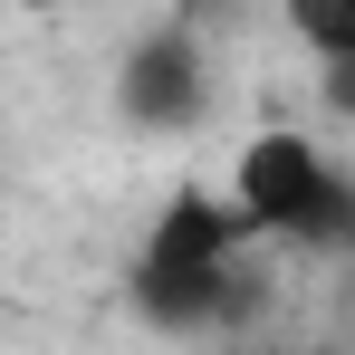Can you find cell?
<instances>
[{
    "label": "cell",
    "instance_id": "cell-1",
    "mask_svg": "<svg viewBox=\"0 0 355 355\" xmlns=\"http://www.w3.org/2000/svg\"><path fill=\"white\" fill-rule=\"evenodd\" d=\"M240 211L221 192H202V182H182L173 202H164V221L144 231L135 250V317L144 327H164V336H202V327H221L240 307Z\"/></svg>",
    "mask_w": 355,
    "mask_h": 355
},
{
    "label": "cell",
    "instance_id": "cell-2",
    "mask_svg": "<svg viewBox=\"0 0 355 355\" xmlns=\"http://www.w3.org/2000/svg\"><path fill=\"white\" fill-rule=\"evenodd\" d=\"M221 202L240 211L250 240H346V173H336L327 144L297 135V125H269V135L240 144Z\"/></svg>",
    "mask_w": 355,
    "mask_h": 355
},
{
    "label": "cell",
    "instance_id": "cell-3",
    "mask_svg": "<svg viewBox=\"0 0 355 355\" xmlns=\"http://www.w3.org/2000/svg\"><path fill=\"white\" fill-rule=\"evenodd\" d=\"M116 106L135 125H154V135H182V125H202L211 106V67H202V29L192 19H154L116 67Z\"/></svg>",
    "mask_w": 355,
    "mask_h": 355
},
{
    "label": "cell",
    "instance_id": "cell-4",
    "mask_svg": "<svg viewBox=\"0 0 355 355\" xmlns=\"http://www.w3.org/2000/svg\"><path fill=\"white\" fill-rule=\"evenodd\" d=\"M279 10H288V29H297L327 67L355 58V0H279Z\"/></svg>",
    "mask_w": 355,
    "mask_h": 355
},
{
    "label": "cell",
    "instance_id": "cell-5",
    "mask_svg": "<svg viewBox=\"0 0 355 355\" xmlns=\"http://www.w3.org/2000/svg\"><path fill=\"white\" fill-rule=\"evenodd\" d=\"M19 10H67V0H19Z\"/></svg>",
    "mask_w": 355,
    "mask_h": 355
}]
</instances>
